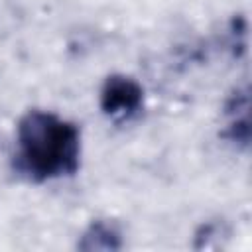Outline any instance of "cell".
I'll list each match as a JSON object with an SVG mask.
<instances>
[{
    "label": "cell",
    "instance_id": "obj_2",
    "mask_svg": "<svg viewBox=\"0 0 252 252\" xmlns=\"http://www.w3.org/2000/svg\"><path fill=\"white\" fill-rule=\"evenodd\" d=\"M144 108V89L128 75H108L100 89V110L114 122H128Z\"/></svg>",
    "mask_w": 252,
    "mask_h": 252
},
{
    "label": "cell",
    "instance_id": "obj_3",
    "mask_svg": "<svg viewBox=\"0 0 252 252\" xmlns=\"http://www.w3.org/2000/svg\"><path fill=\"white\" fill-rule=\"evenodd\" d=\"M248 89L244 87L242 91H236L230 100L226 102V128L222 136L230 140L236 146L248 148L250 142V118H248Z\"/></svg>",
    "mask_w": 252,
    "mask_h": 252
},
{
    "label": "cell",
    "instance_id": "obj_4",
    "mask_svg": "<svg viewBox=\"0 0 252 252\" xmlns=\"http://www.w3.org/2000/svg\"><path fill=\"white\" fill-rule=\"evenodd\" d=\"M79 250L94 252V250H120L122 248V234L120 230L106 220H94L87 226L77 242Z\"/></svg>",
    "mask_w": 252,
    "mask_h": 252
},
{
    "label": "cell",
    "instance_id": "obj_1",
    "mask_svg": "<svg viewBox=\"0 0 252 252\" xmlns=\"http://www.w3.org/2000/svg\"><path fill=\"white\" fill-rule=\"evenodd\" d=\"M81 161V132L75 122L47 110H30L18 122L14 169L33 183L73 175Z\"/></svg>",
    "mask_w": 252,
    "mask_h": 252
}]
</instances>
